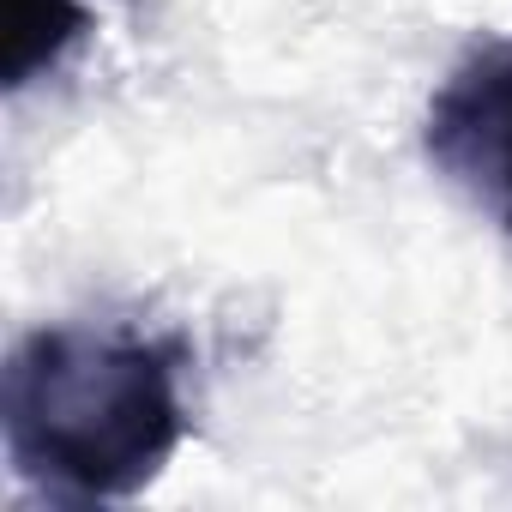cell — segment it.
I'll use <instances>...</instances> for the list:
<instances>
[{
  "instance_id": "obj_1",
  "label": "cell",
  "mask_w": 512,
  "mask_h": 512,
  "mask_svg": "<svg viewBox=\"0 0 512 512\" xmlns=\"http://www.w3.org/2000/svg\"><path fill=\"white\" fill-rule=\"evenodd\" d=\"M187 344L139 326H37L0 368L19 488L67 506L145 494L187 440Z\"/></svg>"
},
{
  "instance_id": "obj_2",
  "label": "cell",
  "mask_w": 512,
  "mask_h": 512,
  "mask_svg": "<svg viewBox=\"0 0 512 512\" xmlns=\"http://www.w3.org/2000/svg\"><path fill=\"white\" fill-rule=\"evenodd\" d=\"M422 151L440 181L512 235V37L470 43L428 97Z\"/></svg>"
},
{
  "instance_id": "obj_3",
  "label": "cell",
  "mask_w": 512,
  "mask_h": 512,
  "mask_svg": "<svg viewBox=\"0 0 512 512\" xmlns=\"http://www.w3.org/2000/svg\"><path fill=\"white\" fill-rule=\"evenodd\" d=\"M85 31V0H7V91H25L37 73H55Z\"/></svg>"
}]
</instances>
